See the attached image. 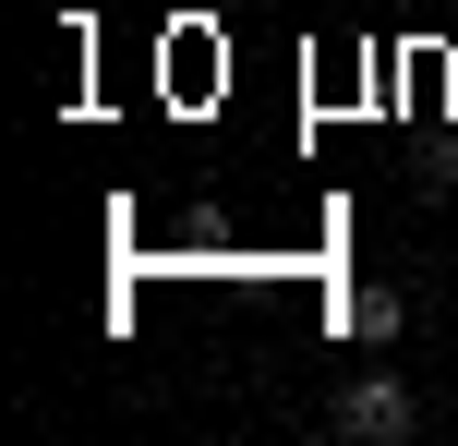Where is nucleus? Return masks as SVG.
Here are the masks:
<instances>
[{
  "label": "nucleus",
  "mask_w": 458,
  "mask_h": 446,
  "mask_svg": "<svg viewBox=\"0 0 458 446\" xmlns=\"http://www.w3.org/2000/svg\"><path fill=\"white\" fill-rule=\"evenodd\" d=\"M350 446H411L422 434V399H411V374H386V362H362V374L338 386V410H326Z\"/></svg>",
  "instance_id": "nucleus-1"
},
{
  "label": "nucleus",
  "mask_w": 458,
  "mask_h": 446,
  "mask_svg": "<svg viewBox=\"0 0 458 446\" xmlns=\"http://www.w3.org/2000/svg\"><path fill=\"white\" fill-rule=\"evenodd\" d=\"M338 326L362 338V350H386V338L411 326V302H398V290H374V278H362V290H350V302H338Z\"/></svg>",
  "instance_id": "nucleus-2"
}]
</instances>
